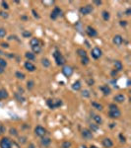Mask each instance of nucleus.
I'll return each instance as SVG.
<instances>
[{"label":"nucleus","mask_w":131,"mask_h":148,"mask_svg":"<svg viewBox=\"0 0 131 148\" xmlns=\"http://www.w3.org/2000/svg\"><path fill=\"white\" fill-rule=\"evenodd\" d=\"M100 90L104 93L105 96H107V95H109L111 93V89L109 88L108 85H103V86H101V87H100Z\"/></svg>","instance_id":"obj_14"},{"label":"nucleus","mask_w":131,"mask_h":148,"mask_svg":"<svg viewBox=\"0 0 131 148\" xmlns=\"http://www.w3.org/2000/svg\"><path fill=\"white\" fill-rule=\"evenodd\" d=\"M110 74H111V76H113V77H114V76H116L117 71H116V70H113V71H111V73H110Z\"/></svg>","instance_id":"obj_50"},{"label":"nucleus","mask_w":131,"mask_h":148,"mask_svg":"<svg viewBox=\"0 0 131 148\" xmlns=\"http://www.w3.org/2000/svg\"><path fill=\"white\" fill-rule=\"evenodd\" d=\"M93 10H94V8H93L92 5H86V6L81 7L79 11L82 15H89V14L92 13Z\"/></svg>","instance_id":"obj_6"},{"label":"nucleus","mask_w":131,"mask_h":148,"mask_svg":"<svg viewBox=\"0 0 131 148\" xmlns=\"http://www.w3.org/2000/svg\"><path fill=\"white\" fill-rule=\"evenodd\" d=\"M98 129H99V125H98L97 123H91V124H90V130H91L92 132L98 131Z\"/></svg>","instance_id":"obj_28"},{"label":"nucleus","mask_w":131,"mask_h":148,"mask_svg":"<svg viewBox=\"0 0 131 148\" xmlns=\"http://www.w3.org/2000/svg\"><path fill=\"white\" fill-rule=\"evenodd\" d=\"M130 13H131V9L130 8H128L126 11H125V15H127V16H129L130 15Z\"/></svg>","instance_id":"obj_51"},{"label":"nucleus","mask_w":131,"mask_h":148,"mask_svg":"<svg viewBox=\"0 0 131 148\" xmlns=\"http://www.w3.org/2000/svg\"><path fill=\"white\" fill-rule=\"evenodd\" d=\"M32 47V51H33V54H39L41 52V45H36V46H31Z\"/></svg>","instance_id":"obj_25"},{"label":"nucleus","mask_w":131,"mask_h":148,"mask_svg":"<svg viewBox=\"0 0 131 148\" xmlns=\"http://www.w3.org/2000/svg\"><path fill=\"white\" fill-rule=\"evenodd\" d=\"M40 144L43 146V147H48L50 144H51V139L49 137H41V140H40Z\"/></svg>","instance_id":"obj_11"},{"label":"nucleus","mask_w":131,"mask_h":148,"mask_svg":"<svg viewBox=\"0 0 131 148\" xmlns=\"http://www.w3.org/2000/svg\"><path fill=\"white\" fill-rule=\"evenodd\" d=\"M0 17L3 18V19H7L9 17V14L5 11H0Z\"/></svg>","instance_id":"obj_39"},{"label":"nucleus","mask_w":131,"mask_h":148,"mask_svg":"<svg viewBox=\"0 0 131 148\" xmlns=\"http://www.w3.org/2000/svg\"><path fill=\"white\" fill-rule=\"evenodd\" d=\"M10 148H20V145L16 141H12L11 142V145H10Z\"/></svg>","instance_id":"obj_43"},{"label":"nucleus","mask_w":131,"mask_h":148,"mask_svg":"<svg viewBox=\"0 0 131 148\" xmlns=\"http://www.w3.org/2000/svg\"><path fill=\"white\" fill-rule=\"evenodd\" d=\"M9 133H10V135H12V136H18V130L15 127H11L9 129Z\"/></svg>","instance_id":"obj_34"},{"label":"nucleus","mask_w":131,"mask_h":148,"mask_svg":"<svg viewBox=\"0 0 131 148\" xmlns=\"http://www.w3.org/2000/svg\"><path fill=\"white\" fill-rule=\"evenodd\" d=\"M86 33H87V35L89 36V37H91V38H95V37H97L98 36V32L92 28L91 26H88V27L86 28Z\"/></svg>","instance_id":"obj_9"},{"label":"nucleus","mask_w":131,"mask_h":148,"mask_svg":"<svg viewBox=\"0 0 131 148\" xmlns=\"http://www.w3.org/2000/svg\"><path fill=\"white\" fill-rule=\"evenodd\" d=\"M81 134H82V136H83L85 139H92L93 138V132L90 129H88V128H84V129L82 130Z\"/></svg>","instance_id":"obj_10"},{"label":"nucleus","mask_w":131,"mask_h":148,"mask_svg":"<svg viewBox=\"0 0 131 148\" xmlns=\"http://www.w3.org/2000/svg\"><path fill=\"white\" fill-rule=\"evenodd\" d=\"M32 13L34 14V17H35V18H37V19H39V15L38 14V12H37V11H36L35 9H33V10H32Z\"/></svg>","instance_id":"obj_47"},{"label":"nucleus","mask_w":131,"mask_h":148,"mask_svg":"<svg viewBox=\"0 0 131 148\" xmlns=\"http://www.w3.org/2000/svg\"><path fill=\"white\" fill-rule=\"evenodd\" d=\"M46 129L43 127V126H41V125H37L36 127H35V134L37 135V136H39V137H43V136H45L46 134Z\"/></svg>","instance_id":"obj_3"},{"label":"nucleus","mask_w":131,"mask_h":148,"mask_svg":"<svg viewBox=\"0 0 131 148\" xmlns=\"http://www.w3.org/2000/svg\"><path fill=\"white\" fill-rule=\"evenodd\" d=\"M71 146H72L71 141H63L61 144V148H71Z\"/></svg>","instance_id":"obj_33"},{"label":"nucleus","mask_w":131,"mask_h":148,"mask_svg":"<svg viewBox=\"0 0 131 148\" xmlns=\"http://www.w3.org/2000/svg\"><path fill=\"white\" fill-rule=\"evenodd\" d=\"M24 66H25V68H26L29 72H34L37 69V67L35 66V64H33L31 61H26L25 64H24Z\"/></svg>","instance_id":"obj_12"},{"label":"nucleus","mask_w":131,"mask_h":148,"mask_svg":"<svg viewBox=\"0 0 131 148\" xmlns=\"http://www.w3.org/2000/svg\"><path fill=\"white\" fill-rule=\"evenodd\" d=\"M113 100H114V102H116V103H118V104L123 103V102L125 101V96L122 95V94H117L116 96H114Z\"/></svg>","instance_id":"obj_16"},{"label":"nucleus","mask_w":131,"mask_h":148,"mask_svg":"<svg viewBox=\"0 0 131 148\" xmlns=\"http://www.w3.org/2000/svg\"><path fill=\"white\" fill-rule=\"evenodd\" d=\"M25 56H26V58L30 61V60H35V58H36V55L35 54H33V53H30V52H28L25 54Z\"/></svg>","instance_id":"obj_22"},{"label":"nucleus","mask_w":131,"mask_h":148,"mask_svg":"<svg viewBox=\"0 0 131 148\" xmlns=\"http://www.w3.org/2000/svg\"><path fill=\"white\" fill-rule=\"evenodd\" d=\"M43 4H53L54 1H42Z\"/></svg>","instance_id":"obj_49"},{"label":"nucleus","mask_w":131,"mask_h":148,"mask_svg":"<svg viewBox=\"0 0 131 148\" xmlns=\"http://www.w3.org/2000/svg\"><path fill=\"white\" fill-rule=\"evenodd\" d=\"M9 97V94L7 92V90H5L4 88L0 89V100H3V99H7Z\"/></svg>","instance_id":"obj_19"},{"label":"nucleus","mask_w":131,"mask_h":148,"mask_svg":"<svg viewBox=\"0 0 131 148\" xmlns=\"http://www.w3.org/2000/svg\"><path fill=\"white\" fill-rule=\"evenodd\" d=\"M102 17H103V19L105 21H108L109 18H110V14H109V12H107V11H103L102 12Z\"/></svg>","instance_id":"obj_27"},{"label":"nucleus","mask_w":131,"mask_h":148,"mask_svg":"<svg viewBox=\"0 0 131 148\" xmlns=\"http://www.w3.org/2000/svg\"><path fill=\"white\" fill-rule=\"evenodd\" d=\"M1 45H2V47H4V48H8V47H9V44H8V43H5V42H2Z\"/></svg>","instance_id":"obj_48"},{"label":"nucleus","mask_w":131,"mask_h":148,"mask_svg":"<svg viewBox=\"0 0 131 148\" xmlns=\"http://www.w3.org/2000/svg\"><path fill=\"white\" fill-rule=\"evenodd\" d=\"M77 54L78 55L82 58V57H85V56H87V53H86V51L85 50H83V48H78L77 50Z\"/></svg>","instance_id":"obj_26"},{"label":"nucleus","mask_w":131,"mask_h":148,"mask_svg":"<svg viewBox=\"0 0 131 148\" xmlns=\"http://www.w3.org/2000/svg\"><path fill=\"white\" fill-rule=\"evenodd\" d=\"M61 71H62V74H63L65 77L68 78V77H71V76L73 75L74 69H73V67H71V66H69V65H63Z\"/></svg>","instance_id":"obj_2"},{"label":"nucleus","mask_w":131,"mask_h":148,"mask_svg":"<svg viewBox=\"0 0 131 148\" xmlns=\"http://www.w3.org/2000/svg\"><path fill=\"white\" fill-rule=\"evenodd\" d=\"M102 50L101 48H99V47H94L92 50V52H91V55H92V57L94 59H99L101 56H102Z\"/></svg>","instance_id":"obj_7"},{"label":"nucleus","mask_w":131,"mask_h":148,"mask_svg":"<svg viewBox=\"0 0 131 148\" xmlns=\"http://www.w3.org/2000/svg\"><path fill=\"white\" fill-rule=\"evenodd\" d=\"M34 87H35V81L29 80L27 82V88H28L29 90H32Z\"/></svg>","instance_id":"obj_32"},{"label":"nucleus","mask_w":131,"mask_h":148,"mask_svg":"<svg viewBox=\"0 0 131 148\" xmlns=\"http://www.w3.org/2000/svg\"><path fill=\"white\" fill-rule=\"evenodd\" d=\"M121 116V112L119 110H113V111H109L108 112V117L111 119H119Z\"/></svg>","instance_id":"obj_8"},{"label":"nucleus","mask_w":131,"mask_h":148,"mask_svg":"<svg viewBox=\"0 0 131 148\" xmlns=\"http://www.w3.org/2000/svg\"><path fill=\"white\" fill-rule=\"evenodd\" d=\"M102 143H103V145L105 148H110L113 146V142H112V140L110 138H105V139H103Z\"/></svg>","instance_id":"obj_15"},{"label":"nucleus","mask_w":131,"mask_h":148,"mask_svg":"<svg viewBox=\"0 0 131 148\" xmlns=\"http://www.w3.org/2000/svg\"><path fill=\"white\" fill-rule=\"evenodd\" d=\"M28 148H36L35 147V144H33V143H30L29 144V147Z\"/></svg>","instance_id":"obj_54"},{"label":"nucleus","mask_w":131,"mask_h":148,"mask_svg":"<svg viewBox=\"0 0 131 148\" xmlns=\"http://www.w3.org/2000/svg\"><path fill=\"white\" fill-rule=\"evenodd\" d=\"M6 30L3 29V28H0V38H4L6 36Z\"/></svg>","instance_id":"obj_40"},{"label":"nucleus","mask_w":131,"mask_h":148,"mask_svg":"<svg viewBox=\"0 0 131 148\" xmlns=\"http://www.w3.org/2000/svg\"><path fill=\"white\" fill-rule=\"evenodd\" d=\"M127 86H130V80L127 81Z\"/></svg>","instance_id":"obj_58"},{"label":"nucleus","mask_w":131,"mask_h":148,"mask_svg":"<svg viewBox=\"0 0 131 148\" xmlns=\"http://www.w3.org/2000/svg\"><path fill=\"white\" fill-rule=\"evenodd\" d=\"M81 63H82L83 65H88V64L90 63V59H89V57H88V56L82 57V58H81Z\"/></svg>","instance_id":"obj_30"},{"label":"nucleus","mask_w":131,"mask_h":148,"mask_svg":"<svg viewBox=\"0 0 131 148\" xmlns=\"http://www.w3.org/2000/svg\"><path fill=\"white\" fill-rule=\"evenodd\" d=\"M114 126H115V123H110V125H109V127H110V128H113Z\"/></svg>","instance_id":"obj_56"},{"label":"nucleus","mask_w":131,"mask_h":148,"mask_svg":"<svg viewBox=\"0 0 131 148\" xmlns=\"http://www.w3.org/2000/svg\"><path fill=\"white\" fill-rule=\"evenodd\" d=\"M22 36H23V38H31L32 37V33L30 31H23Z\"/></svg>","instance_id":"obj_37"},{"label":"nucleus","mask_w":131,"mask_h":148,"mask_svg":"<svg viewBox=\"0 0 131 148\" xmlns=\"http://www.w3.org/2000/svg\"><path fill=\"white\" fill-rule=\"evenodd\" d=\"M88 84H89V86H92L93 84H94V80H93V79H90V80L88 81Z\"/></svg>","instance_id":"obj_52"},{"label":"nucleus","mask_w":131,"mask_h":148,"mask_svg":"<svg viewBox=\"0 0 131 148\" xmlns=\"http://www.w3.org/2000/svg\"><path fill=\"white\" fill-rule=\"evenodd\" d=\"M46 104H47V106L51 109V110H54V109H55L54 108V100H52V99H47Z\"/></svg>","instance_id":"obj_31"},{"label":"nucleus","mask_w":131,"mask_h":148,"mask_svg":"<svg viewBox=\"0 0 131 148\" xmlns=\"http://www.w3.org/2000/svg\"><path fill=\"white\" fill-rule=\"evenodd\" d=\"M81 95H82V97H84V98H90V96H91L89 90H83Z\"/></svg>","instance_id":"obj_35"},{"label":"nucleus","mask_w":131,"mask_h":148,"mask_svg":"<svg viewBox=\"0 0 131 148\" xmlns=\"http://www.w3.org/2000/svg\"><path fill=\"white\" fill-rule=\"evenodd\" d=\"M19 141H20L21 144H25L27 142V137L26 136H21V137H19Z\"/></svg>","instance_id":"obj_41"},{"label":"nucleus","mask_w":131,"mask_h":148,"mask_svg":"<svg viewBox=\"0 0 131 148\" xmlns=\"http://www.w3.org/2000/svg\"><path fill=\"white\" fill-rule=\"evenodd\" d=\"M12 140L9 137H2L0 140V148H10Z\"/></svg>","instance_id":"obj_4"},{"label":"nucleus","mask_w":131,"mask_h":148,"mask_svg":"<svg viewBox=\"0 0 131 148\" xmlns=\"http://www.w3.org/2000/svg\"><path fill=\"white\" fill-rule=\"evenodd\" d=\"M1 5H2V7H3L4 9H6V10L9 9V5H8V3H7L6 1H2V2H1Z\"/></svg>","instance_id":"obj_44"},{"label":"nucleus","mask_w":131,"mask_h":148,"mask_svg":"<svg viewBox=\"0 0 131 148\" xmlns=\"http://www.w3.org/2000/svg\"><path fill=\"white\" fill-rule=\"evenodd\" d=\"M60 106H62V101L57 99V100H54V108H59Z\"/></svg>","instance_id":"obj_36"},{"label":"nucleus","mask_w":131,"mask_h":148,"mask_svg":"<svg viewBox=\"0 0 131 148\" xmlns=\"http://www.w3.org/2000/svg\"><path fill=\"white\" fill-rule=\"evenodd\" d=\"M41 64H42L43 67L47 68L50 66V61H49V59H47V58H42V59H41Z\"/></svg>","instance_id":"obj_23"},{"label":"nucleus","mask_w":131,"mask_h":148,"mask_svg":"<svg viewBox=\"0 0 131 148\" xmlns=\"http://www.w3.org/2000/svg\"><path fill=\"white\" fill-rule=\"evenodd\" d=\"M92 106L95 109H97L98 111H102V110L104 109L103 105H101V104H99V103H96V102H92Z\"/></svg>","instance_id":"obj_29"},{"label":"nucleus","mask_w":131,"mask_h":148,"mask_svg":"<svg viewBox=\"0 0 131 148\" xmlns=\"http://www.w3.org/2000/svg\"><path fill=\"white\" fill-rule=\"evenodd\" d=\"M94 3H95L96 5H99V6H100V5L102 4V1H94Z\"/></svg>","instance_id":"obj_53"},{"label":"nucleus","mask_w":131,"mask_h":148,"mask_svg":"<svg viewBox=\"0 0 131 148\" xmlns=\"http://www.w3.org/2000/svg\"><path fill=\"white\" fill-rule=\"evenodd\" d=\"M112 41H113V43L115 44V45H121L122 44V42H123V39H122V37L120 36V35H115L114 37H113V39H112Z\"/></svg>","instance_id":"obj_13"},{"label":"nucleus","mask_w":131,"mask_h":148,"mask_svg":"<svg viewBox=\"0 0 131 148\" xmlns=\"http://www.w3.org/2000/svg\"><path fill=\"white\" fill-rule=\"evenodd\" d=\"M30 44H31V46H36V45H41V42H40V40L39 39L33 38L30 40Z\"/></svg>","instance_id":"obj_20"},{"label":"nucleus","mask_w":131,"mask_h":148,"mask_svg":"<svg viewBox=\"0 0 131 148\" xmlns=\"http://www.w3.org/2000/svg\"><path fill=\"white\" fill-rule=\"evenodd\" d=\"M72 89L74 90V91H79V90H81V88H82V84H81V82L80 81H75L73 84H72Z\"/></svg>","instance_id":"obj_18"},{"label":"nucleus","mask_w":131,"mask_h":148,"mask_svg":"<svg viewBox=\"0 0 131 148\" xmlns=\"http://www.w3.org/2000/svg\"><path fill=\"white\" fill-rule=\"evenodd\" d=\"M85 43H86V44H87V45H86V46H87V47H90V46H91V45H90V43H89V42H88V40H85Z\"/></svg>","instance_id":"obj_55"},{"label":"nucleus","mask_w":131,"mask_h":148,"mask_svg":"<svg viewBox=\"0 0 131 148\" xmlns=\"http://www.w3.org/2000/svg\"><path fill=\"white\" fill-rule=\"evenodd\" d=\"M62 15V10L59 8V7H57V6H55L54 7V9L52 10V12L50 13V18L52 19V20H56L59 16H61Z\"/></svg>","instance_id":"obj_5"},{"label":"nucleus","mask_w":131,"mask_h":148,"mask_svg":"<svg viewBox=\"0 0 131 148\" xmlns=\"http://www.w3.org/2000/svg\"><path fill=\"white\" fill-rule=\"evenodd\" d=\"M15 76H16L18 79H20V80H24L25 77H26V75H25L23 72H21V71H17V72L15 73Z\"/></svg>","instance_id":"obj_24"},{"label":"nucleus","mask_w":131,"mask_h":148,"mask_svg":"<svg viewBox=\"0 0 131 148\" xmlns=\"http://www.w3.org/2000/svg\"><path fill=\"white\" fill-rule=\"evenodd\" d=\"M21 19H22V20H28V17H27V16H22Z\"/></svg>","instance_id":"obj_57"},{"label":"nucleus","mask_w":131,"mask_h":148,"mask_svg":"<svg viewBox=\"0 0 131 148\" xmlns=\"http://www.w3.org/2000/svg\"><path fill=\"white\" fill-rule=\"evenodd\" d=\"M6 66H7V62H6V60L3 59V58H0V67L5 68Z\"/></svg>","instance_id":"obj_38"},{"label":"nucleus","mask_w":131,"mask_h":148,"mask_svg":"<svg viewBox=\"0 0 131 148\" xmlns=\"http://www.w3.org/2000/svg\"><path fill=\"white\" fill-rule=\"evenodd\" d=\"M127 21H125V20H121L120 22H119V25L121 26V27H126L127 26Z\"/></svg>","instance_id":"obj_46"},{"label":"nucleus","mask_w":131,"mask_h":148,"mask_svg":"<svg viewBox=\"0 0 131 148\" xmlns=\"http://www.w3.org/2000/svg\"><path fill=\"white\" fill-rule=\"evenodd\" d=\"M93 119H94V121L95 122L98 124V125H100L102 122H103V120H102V117L101 116H99V115H94V117H93Z\"/></svg>","instance_id":"obj_21"},{"label":"nucleus","mask_w":131,"mask_h":148,"mask_svg":"<svg viewBox=\"0 0 131 148\" xmlns=\"http://www.w3.org/2000/svg\"><path fill=\"white\" fill-rule=\"evenodd\" d=\"M118 136H119L120 142H122V143H125V142H126V138H125V136L122 134V133H120V134L118 135Z\"/></svg>","instance_id":"obj_42"},{"label":"nucleus","mask_w":131,"mask_h":148,"mask_svg":"<svg viewBox=\"0 0 131 148\" xmlns=\"http://www.w3.org/2000/svg\"><path fill=\"white\" fill-rule=\"evenodd\" d=\"M117 109H118V107L115 105V103L109 105V111H113V110H117Z\"/></svg>","instance_id":"obj_45"},{"label":"nucleus","mask_w":131,"mask_h":148,"mask_svg":"<svg viewBox=\"0 0 131 148\" xmlns=\"http://www.w3.org/2000/svg\"><path fill=\"white\" fill-rule=\"evenodd\" d=\"M90 148H98V147H97V146H95V145H91Z\"/></svg>","instance_id":"obj_59"},{"label":"nucleus","mask_w":131,"mask_h":148,"mask_svg":"<svg viewBox=\"0 0 131 148\" xmlns=\"http://www.w3.org/2000/svg\"><path fill=\"white\" fill-rule=\"evenodd\" d=\"M53 57H54V59H55V61H56V64L58 65V66H63V65H65L66 63V59L65 57L61 54V53L59 52V51H55L54 53H53Z\"/></svg>","instance_id":"obj_1"},{"label":"nucleus","mask_w":131,"mask_h":148,"mask_svg":"<svg viewBox=\"0 0 131 148\" xmlns=\"http://www.w3.org/2000/svg\"><path fill=\"white\" fill-rule=\"evenodd\" d=\"M113 65H114V70H116V71H121L122 70V68H123V65H122V62L120 61V60H115L114 61V63H113Z\"/></svg>","instance_id":"obj_17"}]
</instances>
